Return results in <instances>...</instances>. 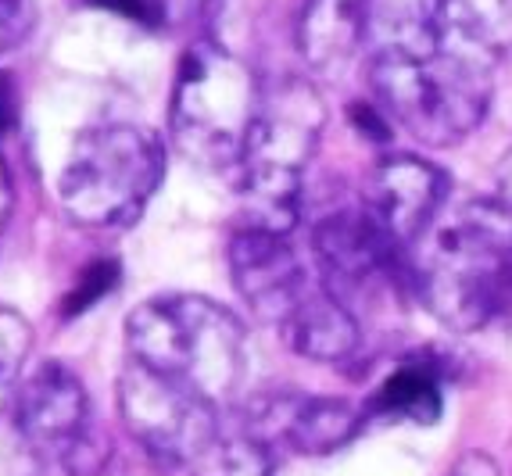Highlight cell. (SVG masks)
<instances>
[{"mask_svg": "<svg viewBox=\"0 0 512 476\" xmlns=\"http://www.w3.org/2000/svg\"><path fill=\"white\" fill-rule=\"evenodd\" d=\"M162 140L133 122H101L76 136L58 176V204L76 226L122 230L162 187Z\"/></svg>", "mask_w": 512, "mask_h": 476, "instance_id": "3957f363", "label": "cell"}, {"mask_svg": "<svg viewBox=\"0 0 512 476\" xmlns=\"http://www.w3.org/2000/svg\"><path fill=\"white\" fill-rule=\"evenodd\" d=\"M441 376L437 369L423 362H409L398 373L387 376L376 394L369 398V408L362 416H384V419H405V423H437L441 419Z\"/></svg>", "mask_w": 512, "mask_h": 476, "instance_id": "e0dca14e", "label": "cell"}, {"mask_svg": "<svg viewBox=\"0 0 512 476\" xmlns=\"http://www.w3.org/2000/svg\"><path fill=\"white\" fill-rule=\"evenodd\" d=\"M208 4H212V0H154L162 26H165V22H176V18L197 15V11H205Z\"/></svg>", "mask_w": 512, "mask_h": 476, "instance_id": "d4e9b609", "label": "cell"}, {"mask_svg": "<svg viewBox=\"0 0 512 476\" xmlns=\"http://www.w3.org/2000/svg\"><path fill=\"white\" fill-rule=\"evenodd\" d=\"M409 287L437 323L484 330L512 312V212L502 201L444 208L409 251Z\"/></svg>", "mask_w": 512, "mask_h": 476, "instance_id": "6da1fadb", "label": "cell"}, {"mask_svg": "<svg viewBox=\"0 0 512 476\" xmlns=\"http://www.w3.org/2000/svg\"><path fill=\"white\" fill-rule=\"evenodd\" d=\"M298 51L316 76H341L366 51V0H305Z\"/></svg>", "mask_w": 512, "mask_h": 476, "instance_id": "5bb4252c", "label": "cell"}, {"mask_svg": "<svg viewBox=\"0 0 512 476\" xmlns=\"http://www.w3.org/2000/svg\"><path fill=\"white\" fill-rule=\"evenodd\" d=\"M230 272L244 305L273 326H280L316 287L308 265L294 251L291 233L265 230L251 222L230 240Z\"/></svg>", "mask_w": 512, "mask_h": 476, "instance_id": "30bf717a", "label": "cell"}, {"mask_svg": "<svg viewBox=\"0 0 512 476\" xmlns=\"http://www.w3.org/2000/svg\"><path fill=\"white\" fill-rule=\"evenodd\" d=\"M262 90L251 68L219 43H194L180 61L169 104L172 140L201 169H237Z\"/></svg>", "mask_w": 512, "mask_h": 476, "instance_id": "8992f818", "label": "cell"}, {"mask_svg": "<svg viewBox=\"0 0 512 476\" xmlns=\"http://www.w3.org/2000/svg\"><path fill=\"white\" fill-rule=\"evenodd\" d=\"M283 344L301 358L312 362H348L362 344V330L355 323V312L333 294L326 283L308 290L301 305L294 308L280 326Z\"/></svg>", "mask_w": 512, "mask_h": 476, "instance_id": "4fadbf2b", "label": "cell"}, {"mask_svg": "<svg viewBox=\"0 0 512 476\" xmlns=\"http://www.w3.org/2000/svg\"><path fill=\"white\" fill-rule=\"evenodd\" d=\"M362 426V412L348 401L316 398V394H269L248 408V434L269 448L301 451V455H330L355 437Z\"/></svg>", "mask_w": 512, "mask_h": 476, "instance_id": "7c38bea8", "label": "cell"}, {"mask_svg": "<svg viewBox=\"0 0 512 476\" xmlns=\"http://www.w3.org/2000/svg\"><path fill=\"white\" fill-rule=\"evenodd\" d=\"M18 122V90L8 72H0V133H8Z\"/></svg>", "mask_w": 512, "mask_h": 476, "instance_id": "cb8c5ba5", "label": "cell"}, {"mask_svg": "<svg viewBox=\"0 0 512 476\" xmlns=\"http://www.w3.org/2000/svg\"><path fill=\"white\" fill-rule=\"evenodd\" d=\"M15 430L36 459L72 476H97L108 462V441L97 434L83 380L61 362H43L22 376L11 401Z\"/></svg>", "mask_w": 512, "mask_h": 476, "instance_id": "52a82bcc", "label": "cell"}, {"mask_svg": "<svg viewBox=\"0 0 512 476\" xmlns=\"http://www.w3.org/2000/svg\"><path fill=\"white\" fill-rule=\"evenodd\" d=\"M373 94L387 122L427 147L459 144L487 119L495 65L441 47L405 61L369 65Z\"/></svg>", "mask_w": 512, "mask_h": 476, "instance_id": "5b68a950", "label": "cell"}, {"mask_svg": "<svg viewBox=\"0 0 512 476\" xmlns=\"http://www.w3.org/2000/svg\"><path fill=\"white\" fill-rule=\"evenodd\" d=\"M129 358L187 383L212 405L230 401L248 373V333L230 308L201 294H158L126 319Z\"/></svg>", "mask_w": 512, "mask_h": 476, "instance_id": "7a4b0ae2", "label": "cell"}, {"mask_svg": "<svg viewBox=\"0 0 512 476\" xmlns=\"http://www.w3.org/2000/svg\"><path fill=\"white\" fill-rule=\"evenodd\" d=\"M90 4L119 11V15H126V18H137L140 26H162V18H158L154 0H90Z\"/></svg>", "mask_w": 512, "mask_h": 476, "instance_id": "7402d4cb", "label": "cell"}, {"mask_svg": "<svg viewBox=\"0 0 512 476\" xmlns=\"http://www.w3.org/2000/svg\"><path fill=\"white\" fill-rule=\"evenodd\" d=\"M326 111L319 94L301 79L262 94L255 126L240 154V197L251 226L291 233L301 212L305 172L319 151Z\"/></svg>", "mask_w": 512, "mask_h": 476, "instance_id": "277c9868", "label": "cell"}, {"mask_svg": "<svg viewBox=\"0 0 512 476\" xmlns=\"http://www.w3.org/2000/svg\"><path fill=\"white\" fill-rule=\"evenodd\" d=\"M452 179L419 154H387L366 183V212L391 233L405 251L434 226L448 208Z\"/></svg>", "mask_w": 512, "mask_h": 476, "instance_id": "8fae6325", "label": "cell"}, {"mask_svg": "<svg viewBox=\"0 0 512 476\" xmlns=\"http://www.w3.org/2000/svg\"><path fill=\"white\" fill-rule=\"evenodd\" d=\"M495 190H498V201L512 212V147L502 154V162L495 169Z\"/></svg>", "mask_w": 512, "mask_h": 476, "instance_id": "484cf974", "label": "cell"}, {"mask_svg": "<svg viewBox=\"0 0 512 476\" xmlns=\"http://www.w3.org/2000/svg\"><path fill=\"white\" fill-rule=\"evenodd\" d=\"M33 348V326L15 308H0V412L15 401L22 369Z\"/></svg>", "mask_w": 512, "mask_h": 476, "instance_id": "d6986e66", "label": "cell"}, {"mask_svg": "<svg viewBox=\"0 0 512 476\" xmlns=\"http://www.w3.org/2000/svg\"><path fill=\"white\" fill-rule=\"evenodd\" d=\"M437 43L498 68L512 47V0H441Z\"/></svg>", "mask_w": 512, "mask_h": 476, "instance_id": "2e32d148", "label": "cell"}, {"mask_svg": "<svg viewBox=\"0 0 512 476\" xmlns=\"http://www.w3.org/2000/svg\"><path fill=\"white\" fill-rule=\"evenodd\" d=\"M323 283L351 308V301L391 283H409V251L366 212V204L341 208L312 226Z\"/></svg>", "mask_w": 512, "mask_h": 476, "instance_id": "9c48e42d", "label": "cell"}, {"mask_svg": "<svg viewBox=\"0 0 512 476\" xmlns=\"http://www.w3.org/2000/svg\"><path fill=\"white\" fill-rule=\"evenodd\" d=\"M36 8L33 0H0V54L15 51L33 33Z\"/></svg>", "mask_w": 512, "mask_h": 476, "instance_id": "44dd1931", "label": "cell"}, {"mask_svg": "<svg viewBox=\"0 0 512 476\" xmlns=\"http://www.w3.org/2000/svg\"><path fill=\"white\" fill-rule=\"evenodd\" d=\"M448 476H498V466L484 451H466V455L448 469Z\"/></svg>", "mask_w": 512, "mask_h": 476, "instance_id": "603a6c76", "label": "cell"}, {"mask_svg": "<svg viewBox=\"0 0 512 476\" xmlns=\"http://www.w3.org/2000/svg\"><path fill=\"white\" fill-rule=\"evenodd\" d=\"M8 212H11V179L8 169H4V158H0V226L8 222Z\"/></svg>", "mask_w": 512, "mask_h": 476, "instance_id": "4316f807", "label": "cell"}, {"mask_svg": "<svg viewBox=\"0 0 512 476\" xmlns=\"http://www.w3.org/2000/svg\"><path fill=\"white\" fill-rule=\"evenodd\" d=\"M437 11H441V0H366L369 65L434 51Z\"/></svg>", "mask_w": 512, "mask_h": 476, "instance_id": "9a60e30c", "label": "cell"}, {"mask_svg": "<svg viewBox=\"0 0 512 476\" xmlns=\"http://www.w3.org/2000/svg\"><path fill=\"white\" fill-rule=\"evenodd\" d=\"M190 476H273V448L255 434H215L190 462Z\"/></svg>", "mask_w": 512, "mask_h": 476, "instance_id": "ac0fdd59", "label": "cell"}, {"mask_svg": "<svg viewBox=\"0 0 512 476\" xmlns=\"http://www.w3.org/2000/svg\"><path fill=\"white\" fill-rule=\"evenodd\" d=\"M119 416L129 437L165 466H190L219 434V405L137 358L119 373Z\"/></svg>", "mask_w": 512, "mask_h": 476, "instance_id": "ba28073f", "label": "cell"}, {"mask_svg": "<svg viewBox=\"0 0 512 476\" xmlns=\"http://www.w3.org/2000/svg\"><path fill=\"white\" fill-rule=\"evenodd\" d=\"M115 283H119V262H111V258L94 262L83 276H79L76 287H72L69 301H65V315H69V319L72 315H83L94 301H101L104 294H111Z\"/></svg>", "mask_w": 512, "mask_h": 476, "instance_id": "ffe728a7", "label": "cell"}]
</instances>
